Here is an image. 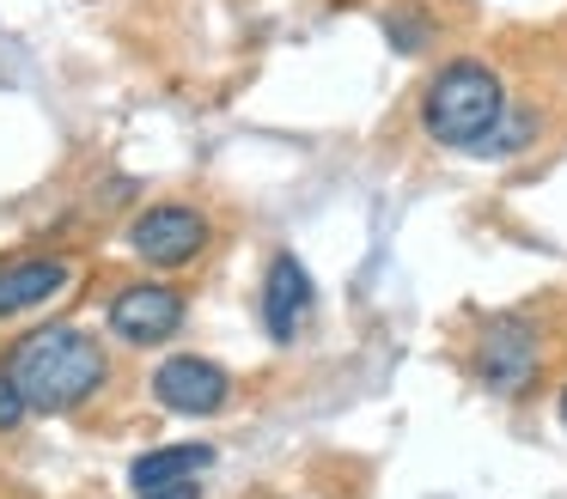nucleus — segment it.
Returning <instances> with one entry per match:
<instances>
[{"label": "nucleus", "mask_w": 567, "mask_h": 499, "mask_svg": "<svg viewBox=\"0 0 567 499\" xmlns=\"http://www.w3.org/2000/svg\"><path fill=\"white\" fill-rule=\"evenodd\" d=\"M501 116H506V85L488 61L470 55L445 61L421 92V128L440 146H457V153H482L488 134L501 128Z\"/></svg>", "instance_id": "obj_2"}, {"label": "nucleus", "mask_w": 567, "mask_h": 499, "mask_svg": "<svg viewBox=\"0 0 567 499\" xmlns=\"http://www.w3.org/2000/svg\"><path fill=\"white\" fill-rule=\"evenodd\" d=\"M208 462H214V450H208V445H159V450H147V457H135L128 481H135V493H141V487L177 481V475H202Z\"/></svg>", "instance_id": "obj_9"}, {"label": "nucleus", "mask_w": 567, "mask_h": 499, "mask_svg": "<svg viewBox=\"0 0 567 499\" xmlns=\"http://www.w3.org/2000/svg\"><path fill=\"white\" fill-rule=\"evenodd\" d=\"M128 243H135V256H147L153 268H184V262H196L202 243H208V219H202L196 207L159 201V207H147V214H135Z\"/></svg>", "instance_id": "obj_4"}, {"label": "nucleus", "mask_w": 567, "mask_h": 499, "mask_svg": "<svg viewBox=\"0 0 567 499\" xmlns=\"http://www.w3.org/2000/svg\"><path fill=\"white\" fill-rule=\"evenodd\" d=\"M7 372L19 377V389H25V402L38 414H68L104 384L111 360H104L99 335H86L74 323H50V329H31L7 353Z\"/></svg>", "instance_id": "obj_1"}, {"label": "nucleus", "mask_w": 567, "mask_h": 499, "mask_svg": "<svg viewBox=\"0 0 567 499\" xmlns=\"http://www.w3.org/2000/svg\"><path fill=\"white\" fill-rule=\"evenodd\" d=\"M470 372H476V384L488 396H525L530 377H537V329L525 316H494L476 335Z\"/></svg>", "instance_id": "obj_3"}, {"label": "nucleus", "mask_w": 567, "mask_h": 499, "mask_svg": "<svg viewBox=\"0 0 567 499\" xmlns=\"http://www.w3.org/2000/svg\"><path fill=\"white\" fill-rule=\"evenodd\" d=\"M135 499H202V475H177V481H159V487H141Z\"/></svg>", "instance_id": "obj_13"}, {"label": "nucleus", "mask_w": 567, "mask_h": 499, "mask_svg": "<svg viewBox=\"0 0 567 499\" xmlns=\"http://www.w3.org/2000/svg\"><path fill=\"white\" fill-rule=\"evenodd\" d=\"M384 37H391L396 55H415V49L427 43V19H421L415 7H403V12H391V19H384Z\"/></svg>", "instance_id": "obj_10"}, {"label": "nucleus", "mask_w": 567, "mask_h": 499, "mask_svg": "<svg viewBox=\"0 0 567 499\" xmlns=\"http://www.w3.org/2000/svg\"><path fill=\"white\" fill-rule=\"evenodd\" d=\"M306 316H311V274L299 256L281 250L262 274V329H269V341H293Z\"/></svg>", "instance_id": "obj_7"}, {"label": "nucleus", "mask_w": 567, "mask_h": 499, "mask_svg": "<svg viewBox=\"0 0 567 499\" xmlns=\"http://www.w3.org/2000/svg\"><path fill=\"white\" fill-rule=\"evenodd\" d=\"M561 420H567V389H561Z\"/></svg>", "instance_id": "obj_14"}, {"label": "nucleus", "mask_w": 567, "mask_h": 499, "mask_svg": "<svg viewBox=\"0 0 567 499\" xmlns=\"http://www.w3.org/2000/svg\"><path fill=\"white\" fill-rule=\"evenodd\" d=\"M25 408L31 402H25V389H19V377L0 365V433H13V426L25 420Z\"/></svg>", "instance_id": "obj_12"}, {"label": "nucleus", "mask_w": 567, "mask_h": 499, "mask_svg": "<svg viewBox=\"0 0 567 499\" xmlns=\"http://www.w3.org/2000/svg\"><path fill=\"white\" fill-rule=\"evenodd\" d=\"M153 396L177 414H220L226 396H233V377L214 360H196V353H177L153 372Z\"/></svg>", "instance_id": "obj_5"}, {"label": "nucleus", "mask_w": 567, "mask_h": 499, "mask_svg": "<svg viewBox=\"0 0 567 499\" xmlns=\"http://www.w3.org/2000/svg\"><path fill=\"white\" fill-rule=\"evenodd\" d=\"M68 262L55 256H25V262H7L0 268V316H19L31 304H50L55 292H68Z\"/></svg>", "instance_id": "obj_8"}, {"label": "nucleus", "mask_w": 567, "mask_h": 499, "mask_svg": "<svg viewBox=\"0 0 567 499\" xmlns=\"http://www.w3.org/2000/svg\"><path fill=\"white\" fill-rule=\"evenodd\" d=\"M530 128H537V116H530V110H518V116H501V128L488 134L482 158H494V153H518V146H530Z\"/></svg>", "instance_id": "obj_11"}, {"label": "nucleus", "mask_w": 567, "mask_h": 499, "mask_svg": "<svg viewBox=\"0 0 567 499\" xmlns=\"http://www.w3.org/2000/svg\"><path fill=\"white\" fill-rule=\"evenodd\" d=\"M111 329L123 341H135V347L172 341L177 329H184V299H177L172 287L141 280V287H128V292H116V299H111Z\"/></svg>", "instance_id": "obj_6"}]
</instances>
